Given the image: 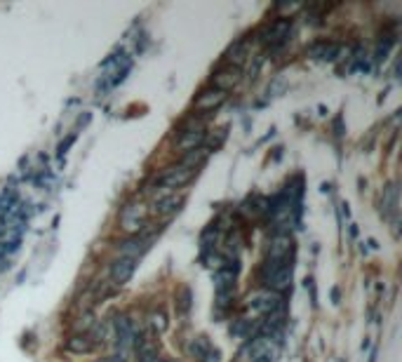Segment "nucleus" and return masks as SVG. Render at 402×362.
I'll list each match as a JSON object with an SVG mask.
<instances>
[{
    "mask_svg": "<svg viewBox=\"0 0 402 362\" xmlns=\"http://www.w3.org/2000/svg\"><path fill=\"white\" fill-rule=\"evenodd\" d=\"M259 280L266 284V289L280 294L282 289H287L292 284V264L287 259H268L259 271Z\"/></svg>",
    "mask_w": 402,
    "mask_h": 362,
    "instance_id": "f257e3e1",
    "label": "nucleus"
},
{
    "mask_svg": "<svg viewBox=\"0 0 402 362\" xmlns=\"http://www.w3.org/2000/svg\"><path fill=\"white\" fill-rule=\"evenodd\" d=\"M245 308L252 318H268V315L282 311V297L270 289H257L247 297Z\"/></svg>",
    "mask_w": 402,
    "mask_h": 362,
    "instance_id": "f03ea898",
    "label": "nucleus"
},
{
    "mask_svg": "<svg viewBox=\"0 0 402 362\" xmlns=\"http://www.w3.org/2000/svg\"><path fill=\"white\" fill-rule=\"evenodd\" d=\"M275 339L270 336H261V334H254L247 339V344L238 353L240 362H273L275 358Z\"/></svg>",
    "mask_w": 402,
    "mask_h": 362,
    "instance_id": "7ed1b4c3",
    "label": "nucleus"
},
{
    "mask_svg": "<svg viewBox=\"0 0 402 362\" xmlns=\"http://www.w3.org/2000/svg\"><path fill=\"white\" fill-rule=\"evenodd\" d=\"M149 221V210H146L144 203H129L122 207L120 212V228L129 235H137L139 230L146 226Z\"/></svg>",
    "mask_w": 402,
    "mask_h": 362,
    "instance_id": "20e7f679",
    "label": "nucleus"
},
{
    "mask_svg": "<svg viewBox=\"0 0 402 362\" xmlns=\"http://www.w3.org/2000/svg\"><path fill=\"white\" fill-rule=\"evenodd\" d=\"M193 176H196V169L184 167V165H174V167H167L165 172L156 179V183L165 191H174V188H181V186H186V183H191Z\"/></svg>",
    "mask_w": 402,
    "mask_h": 362,
    "instance_id": "39448f33",
    "label": "nucleus"
},
{
    "mask_svg": "<svg viewBox=\"0 0 402 362\" xmlns=\"http://www.w3.org/2000/svg\"><path fill=\"white\" fill-rule=\"evenodd\" d=\"M205 142V127L203 122H191L184 129H179V139H176V149L181 151H193V149H200V144Z\"/></svg>",
    "mask_w": 402,
    "mask_h": 362,
    "instance_id": "423d86ee",
    "label": "nucleus"
},
{
    "mask_svg": "<svg viewBox=\"0 0 402 362\" xmlns=\"http://www.w3.org/2000/svg\"><path fill=\"white\" fill-rule=\"evenodd\" d=\"M181 205H184V198L179 193L165 191V193H160L156 200H153V212L160 214V217H169V214H174Z\"/></svg>",
    "mask_w": 402,
    "mask_h": 362,
    "instance_id": "0eeeda50",
    "label": "nucleus"
},
{
    "mask_svg": "<svg viewBox=\"0 0 402 362\" xmlns=\"http://www.w3.org/2000/svg\"><path fill=\"white\" fill-rule=\"evenodd\" d=\"M146 247H149V235H129L125 238V240L118 243V254L120 257H127V259H137L139 254L146 252Z\"/></svg>",
    "mask_w": 402,
    "mask_h": 362,
    "instance_id": "6e6552de",
    "label": "nucleus"
},
{
    "mask_svg": "<svg viewBox=\"0 0 402 362\" xmlns=\"http://www.w3.org/2000/svg\"><path fill=\"white\" fill-rule=\"evenodd\" d=\"M238 82H240V68H236V66H226L212 75V87L219 92L233 90Z\"/></svg>",
    "mask_w": 402,
    "mask_h": 362,
    "instance_id": "1a4fd4ad",
    "label": "nucleus"
},
{
    "mask_svg": "<svg viewBox=\"0 0 402 362\" xmlns=\"http://www.w3.org/2000/svg\"><path fill=\"white\" fill-rule=\"evenodd\" d=\"M137 268V259H127V257H118L111 264V280L115 284H125L129 278H132Z\"/></svg>",
    "mask_w": 402,
    "mask_h": 362,
    "instance_id": "9d476101",
    "label": "nucleus"
},
{
    "mask_svg": "<svg viewBox=\"0 0 402 362\" xmlns=\"http://www.w3.org/2000/svg\"><path fill=\"white\" fill-rule=\"evenodd\" d=\"M226 102V92H219V90H205L200 92L198 99H196V111H214Z\"/></svg>",
    "mask_w": 402,
    "mask_h": 362,
    "instance_id": "9b49d317",
    "label": "nucleus"
},
{
    "mask_svg": "<svg viewBox=\"0 0 402 362\" xmlns=\"http://www.w3.org/2000/svg\"><path fill=\"white\" fill-rule=\"evenodd\" d=\"M292 250V238L290 233H275L268 243V259H287V254Z\"/></svg>",
    "mask_w": 402,
    "mask_h": 362,
    "instance_id": "f8f14e48",
    "label": "nucleus"
},
{
    "mask_svg": "<svg viewBox=\"0 0 402 362\" xmlns=\"http://www.w3.org/2000/svg\"><path fill=\"white\" fill-rule=\"evenodd\" d=\"M95 346L97 344H95V336L92 334H75L64 344V348L68 353H73V356H88V353L95 351Z\"/></svg>",
    "mask_w": 402,
    "mask_h": 362,
    "instance_id": "ddd939ff",
    "label": "nucleus"
},
{
    "mask_svg": "<svg viewBox=\"0 0 402 362\" xmlns=\"http://www.w3.org/2000/svg\"><path fill=\"white\" fill-rule=\"evenodd\" d=\"M214 348H212V344L207 341V336H193L189 346H186V353L193 358V360H200V362H205L207 356H210Z\"/></svg>",
    "mask_w": 402,
    "mask_h": 362,
    "instance_id": "4468645a",
    "label": "nucleus"
},
{
    "mask_svg": "<svg viewBox=\"0 0 402 362\" xmlns=\"http://www.w3.org/2000/svg\"><path fill=\"white\" fill-rule=\"evenodd\" d=\"M339 45L337 43H327V41H322V43H315L308 48V55L311 57H318V59H337L339 55Z\"/></svg>",
    "mask_w": 402,
    "mask_h": 362,
    "instance_id": "2eb2a0df",
    "label": "nucleus"
},
{
    "mask_svg": "<svg viewBox=\"0 0 402 362\" xmlns=\"http://www.w3.org/2000/svg\"><path fill=\"white\" fill-rule=\"evenodd\" d=\"M247 41H238L233 48L228 50V61H231V66H236V68H240V64L247 59Z\"/></svg>",
    "mask_w": 402,
    "mask_h": 362,
    "instance_id": "dca6fc26",
    "label": "nucleus"
},
{
    "mask_svg": "<svg viewBox=\"0 0 402 362\" xmlns=\"http://www.w3.org/2000/svg\"><path fill=\"white\" fill-rule=\"evenodd\" d=\"M205 158H207V151L203 149V146H200V149H193V151H189L186 156H184V160L179 165H184V167H191V169H198L200 165L205 163Z\"/></svg>",
    "mask_w": 402,
    "mask_h": 362,
    "instance_id": "f3484780",
    "label": "nucleus"
},
{
    "mask_svg": "<svg viewBox=\"0 0 402 362\" xmlns=\"http://www.w3.org/2000/svg\"><path fill=\"white\" fill-rule=\"evenodd\" d=\"M151 327H153V332H165V327H167V318H165V313H153L151 315Z\"/></svg>",
    "mask_w": 402,
    "mask_h": 362,
    "instance_id": "a211bd4d",
    "label": "nucleus"
},
{
    "mask_svg": "<svg viewBox=\"0 0 402 362\" xmlns=\"http://www.w3.org/2000/svg\"><path fill=\"white\" fill-rule=\"evenodd\" d=\"M191 308V289H181V297H179V311L186 313Z\"/></svg>",
    "mask_w": 402,
    "mask_h": 362,
    "instance_id": "6ab92c4d",
    "label": "nucleus"
}]
</instances>
